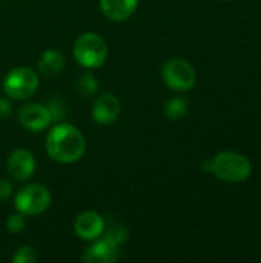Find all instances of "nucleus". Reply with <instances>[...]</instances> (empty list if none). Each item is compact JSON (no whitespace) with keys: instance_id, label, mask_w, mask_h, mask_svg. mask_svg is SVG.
Masks as SVG:
<instances>
[{"instance_id":"4","label":"nucleus","mask_w":261,"mask_h":263,"mask_svg":"<svg viewBox=\"0 0 261 263\" xmlns=\"http://www.w3.org/2000/svg\"><path fill=\"white\" fill-rule=\"evenodd\" d=\"M40 86L38 72L28 66H17L11 69L2 83L3 92L12 100H26L35 94Z\"/></svg>"},{"instance_id":"6","label":"nucleus","mask_w":261,"mask_h":263,"mask_svg":"<svg viewBox=\"0 0 261 263\" xmlns=\"http://www.w3.org/2000/svg\"><path fill=\"white\" fill-rule=\"evenodd\" d=\"M162 77L168 88L174 91H189L197 82L195 69L185 59H169L162 66Z\"/></svg>"},{"instance_id":"7","label":"nucleus","mask_w":261,"mask_h":263,"mask_svg":"<svg viewBox=\"0 0 261 263\" xmlns=\"http://www.w3.org/2000/svg\"><path fill=\"white\" fill-rule=\"evenodd\" d=\"M17 119H18V123L26 131H31V133L46 131L52 123V117H51L48 106L38 102L23 105L18 109Z\"/></svg>"},{"instance_id":"1","label":"nucleus","mask_w":261,"mask_h":263,"mask_svg":"<svg viewBox=\"0 0 261 263\" xmlns=\"http://www.w3.org/2000/svg\"><path fill=\"white\" fill-rule=\"evenodd\" d=\"M45 148L57 163H75L86 151V140L82 131L66 122L55 123L46 134Z\"/></svg>"},{"instance_id":"5","label":"nucleus","mask_w":261,"mask_h":263,"mask_svg":"<svg viewBox=\"0 0 261 263\" xmlns=\"http://www.w3.org/2000/svg\"><path fill=\"white\" fill-rule=\"evenodd\" d=\"M52 202V196L45 185L29 183L17 191L14 205L18 213L25 217H34L43 214Z\"/></svg>"},{"instance_id":"16","label":"nucleus","mask_w":261,"mask_h":263,"mask_svg":"<svg viewBox=\"0 0 261 263\" xmlns=\"http://www.w3.org/2000/svg\"><path fill=\"white\" fill-rule=\"evenodd\" d=\"M102 236L106 237V239H109V240H112L117 245H122L128 239V231L125 230V227H122L118 223H114V225H111L108 228L105 227V231H103Z\"/></svg>"},{"instance_id":"12","label":"nucleus","mask_w":261,"mask_h":263,"mask_svg":"<svg viewBox=\"0 0 261 263\" xmlns=\"http://www.w3.org/2000/svg\"><path fill=\"white\" fill-rule=\"evenodd\" d=\"M140 0H98L103 15L112 22L128 20L138 8Z\"/></svg>"},{"instance_id":"18","label":"nucleus","mask_w":261,"mask_h":263,"mask_svg":"<svg viewBox=\"0 0 261 263\" xmlns=\"http://www.w3.org/2000/svg\"><path fill=\"white\" fill-rule=\"evenodd\" d=\"M49 112H51V117H52V123H58L62 122V119L66 116V106H65V102L58 97H52L49 100V103L46 105Z\"/></svg>"},{"instance_id":"20","label":"nucleus","mask_w":261,"mask_h":263,"mask_svg":"<svg viewBox=\"0 0 261 263\" xmlns=\"http://www.w3.org/2000/svg\"><path fill=\"white\" fill-rule=\"evenodd\" d=\"M11 196H12V185H11V182L6 180V179H2L0 180V202L8 200Z\"/></svg>"},{"instance_id":"9","label":"nucleus","mask_w":261,"mask_h":263,"mask_svg":"<svg viewBox=\"0 0 261 263\" xmlns=\"http://www.w3.org/2000/svg\"><path fill=\"white\" fill-rule=\"evenodd\" d=\"M106 222L100 216V213L94 210H85L82 211L75 220H74V231L75 234L86 242H92L98 237H102L105 231Z\"/></svg>"},{"instance_id":"14","label":"nucleus","mask_w":261,"mask_h":263,"mask_svg":"<svg viewBox=\"0 0 261 263\" xmlns=\"http://www.w3.org/2000/svg\"><path fill=\"white\" fill-rule=\"evenodd\" d=\"M163 112L169 120H180L186 116L188 112V102L183 97H171L165 106H163Z\"/></svg>"},{"instance_id":"3","label":"nucleus","mask_w":261,"mask_h":263,"mask_svg":"<svg viewBox=\"0 0 261 263\" xmlns=\"http://www.w3.org/2000/svg\"><path fill=\"white\" fill-rule=\"evenodd\" d=\"M211 173L223 182L240 183L251 176V162L235 151H222L211 160Z\"/></svg>"},{"instance_id":"8","label":"nucleus","mask_w":261,"mask_h":263,"mask_svg":"<svg viewBox=\"0 0 261 263\" xmlns=\"http://www.w3.org/2000/svg\"><path fill=\"white\" fill-rule=\"evenodd\" d=\"M6 170L12 180L26 182L35 173V157L29 149L17 148L8 156Z\"/></svg>"},{"instance_id":"15","label":"nucleus","mask_w":261,"mask_h":263,"mask_svg":"<svg viewBox=\"0 0 261 263\" xmlns=\"http://www.w3.org/2000/svg\"><path fill=\"white\" fill-rule=\"evenodd\" d=\"M77 92L82 96V97H92L94 94H97V91H98V80H97V77L92 74V72H89V69H88V72H85L78 80H77Z\"/></svg>"},{"instance_id":"21","label":"nucleus","mask_w":261,"mask_h":263,"mask_svg":"<svg viewBox=\"0 0 261 263\" xmlns=\"http://www.w3.org/2000/svg\"><path fill=\"white\" fill-rule=\"evenodd\" d=\"M11 111H12V108H11L9 100L0 96V117L2 119H8L11 116Z\"/></svg>"},{"instance_id":"19","label":"nucleus","mask_w":261,"mask_h":263,"mask_svg":"<svg viewBox=\"0 0 261 263\" xmlns=\"http://www.w3.org/2000/svg\"><path fill=\"white\" fill-rule=\"evenodd\" d=\"M25 216L22 213H12L8 219H6V230L11 233V234H18L25 230Z\"/></svg>"},{"instance_id":"11","label":"nucleus","mask_w":261,"mask_h":263,"mask_svg":"<svg viewBox=\"0 0 261 263\" xmlns=\"http://www.w3.org/2000/svg\"><path fill=\"white\" fill-rule=\"evenodd\" d=\"M120 257V245L106 237L92 240V245L82 254V260L88 263H115Z\"/></svg>"},{"instance_id":"2","label":"nucleus","mask_w":261,"mask_h":263,"mask_svg":"<svg viewBox=\"0 0 261 263\" xmlns=\"http://www.w3.org/2000/svg\"><path fill=\"white\" fill-rule=\"evenodd\" d=\"M72 55L82 68L97 69L103 66L108 59V45L102 35L95 32H85L75 39Z\"/></svg>"},{"instance_id":"10","label":"nucleus","mask_w":261,"mask_h":263,"mask_svg":"<svg viewBox=\"0 0 261 263\" xmlns=\"http://www.w3.org/2000/svg\"><path fill=\"white\" fill-rule=\"evenodd\" d=\"M120 111H122V105L118 97L111 92H103L95 99L91 114L97 125L106 126V125H112L118 119Z\"/></svg>"},{"instance_id":"13","label":"nucleus","mask_w":261,"mask_h":263,"mask_svg":"<svg viewBox=\"0 0 261 263\" xmlns=\"http://www.w3.org/2000/svg\"><path fill=\"white\" fill-rule=\"evenodd\" d=\"M65 66V57L63 54L55 49V48H48L45 49L37 62V69L38 74L45 79H54L57 77Z\"/></svg>"},{"instance_id":"17","label":"nucleus","mask_w":261,"mask_h":263,"mask_svg":"<svg viewBox=\"0 0 261 263\" xmlns=\"http://www.w3.org/2000/svg\"><path fill=\"white\" fill-rule=\"evenodd\" d=\"M38 260V254L37 251L29 247V245H23L20 247L15 254L12 256V262L14 263H34Z\"/></svg>"}]
</instances>
